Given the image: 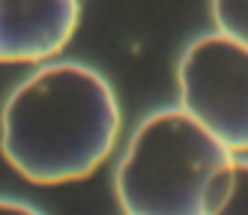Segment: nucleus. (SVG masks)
Here are the masks:
<instances>
[{"label":"nucleus","mask_w":248,"mask_h":215,"mask_svg":"<svg viewBox=\"0 0 248 215\" xmlns=\"http://www.w3.org/2000/svg\"><path fill=\"white\" fill-rule=\"evenodd\" d=\"M120 102L108 78L75 60L45 63L0 111V153L27 183H81L114 153Z\"/></svg>","instance_id":"f257e3e1"},{"label":"nucleus","mask_w":248,"mask_h":215,"mask_svg":"<svg viewBox=\"0 0 248 215\" xmlns=\"http://www.w3.org/2000/svg\"><path fill=\"white\" fill-rule=\"evenodd\" d=\"M236 153L186 108L150 114L129 138L114 188L126 215H212L230 185Z\"/></svg>","instance_id":"f03ea898"},{"label":"nucleus","mask_w":248,"mask_h":215,"mask_svg":"<svg viewBox=\"0 0 248 215\" xmlns=\"http://www.w3.org/2000/svg\"><path fill=\"white\" fill-rule=\"evenodd\" d=\"M180 108L227 150L248 153V45L224 33L194 39L176 66Z\"/></svg>","instance_id":"7ed1b4c3"},{"label":"nucleus","mask_w":248,"mask_h":215,"mask_svg":"<svg viewBox=\"0 0 248 215\" xmlns=\"http://www.w3.org/2000/svg\"><path fill=\"white\" fill-rule=\"evenodd\" d=\"M78 0H0V63H45L69 45Z\"/></svg>","instance_id":"20e7f679"},{"label":"nucleus","mask_w":248,"mask_h":215,"mask_svg":"<svg viewBox=\"0 0 248 215\" xmlns=\"http://www.w3.org/2000/svg\"><path fill=\"white\" fill-rule=\"evenodd\" d=\"M216 30L248 45V0H212Z\"/></svg>","instance_id":"39448f33"},{"label":"nucleus","mask_w":248,"mask_h":215,"mask_svg":"<svg viewBox=\"0 0 248 215\" xmlns=\"http://www.w3.org/2000/svg\"><path fill=\"white\" fill-rule=\"evenodd\" d=\"M212 215H248V158L233 161L230 185H227L221 203L216 206Z\"/></svg>","instance_id":"423d86ee"},{"label":"nucleus","mask_w":248,"mask_h":215,"mask_svg":"<svg viewBox=\"0 0 248 215\" xmlns=\"http://www.w3.org/2000/svg\"><path fill=\"white\" fill-rule=\"evenodd\" d=\"M0 215H45V212L24 200H15V197H0Z\"/></svg>","instance_id":"0eeeda50"}]
</instances>
